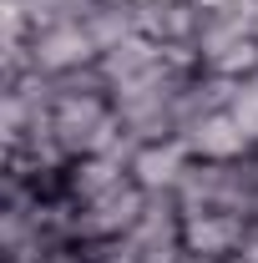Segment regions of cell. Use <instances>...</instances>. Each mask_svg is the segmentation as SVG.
<instances>
[{
    "mask_svg": "<svg viewBox=\"0 0 258 263\" xmlns=\"http://www.w3.org/2000/svg\"><path fill=\"white\" fill-rule=\"evenodd\" d=\"M106 117H112L106 91H56V101H51V132L66 147V157H86L97 147Z\"/></svg>",
    "mask_w": 258,
    "mask_h": 263,
    "instance_id": "cell-1",
    "label": "cell"
},
{
    "mask_svg": "<svg viewBox=\"0 0 258 263\" xmlns=\"http://www.w3.org/2000/svg\"><path fill=\"white\" fill-rule=\"evenodd\" d=\"M97 61L101 46L91 41L86 21H61V26H46L31 35V71H41V76H66V71H81Z\"/></svg>",
    "mask_w": 258,
    "mask_h": 263,
    "instance_id": "cell-2",
    "label": "cell"
},
{
    "mask_svg": "<svg viewBox=\"0 0 258 263\" xmlns=\"http://www.w3.org/2000/svg\"><path fill=\"white\" fill-rule=\"evenodd\" d=\"M243 238H248V218L233 213V208H208V213H188L182 218V248L193 258L223 263L233 253H243Z\"/></svg>",
    "mask_w": 258,
    "mask_h": 263,
    "instance_id": "cell-3",
    "label": "cell"
},
{
    "mask_svg": "<svg viewBox=\"0 0 258 263\" xmlns=\"http://www.w3.org/2000/svg\"><path fill=\"white\" fill-rule=\"evenodd\" d=\"M193 147H188V137H162V142H137V152H132V182L137 187H147V193H177V182H182V172L193 167Z\"/></svg>",
    "mask_w": 258,
    "mask_h": 263,
    "instance_id": "cell-4",
    "label": "cell"
},
{
    "mask_svg": "<svg viewBox=\"0 0 258 263\" xmlns=\"http://www.w3.org/2000/svg\"><path fill=\"white\" fill-rule=\"evenodd\" d=\"M208 5L202 0H142L137 5V31L152 35L157 46H197Z\"/></svg>",
    "mask_w": 258,
    "mask_h": 263,
    "instance_id": "cell-5",
    "label": "cell"
},
{
    "mask_svg": "<svg viewBox=\"0 0 258 263\" xmlns=\"http://www.w3.org/2000/svg\"><path fill=\"white\" fill-rule=\"evenodd\" d=\"M188 147H193L197 162H243V157L258 152V142L248 137V127L233 111H213L197 127H188Z\"/></svg>",
    "mask_w": 258,
    "mask_h": 263,
    "instance_id": "cell-6",
    "label": "cell"
},
{
    "mask_svg": "<svg viewBox=\"0 0 258 263\" xmlns=\"http://www.w3.org/2000/svg\"><path fill=\"white\" fill-rule=\"evenodd\" d=\"M142 208H147V187H137V182H122L117 193L86 202V208H81V243L132 233V228H137V218H142Z\"/></svg>",
    "mask_w": 258,
    "mask_h": 263,
    "instance_id": "cell-7",
    "label": "cell"
},
{
    "mask_svg": "<svg viewBox=\"0 0 258 263\" xmlns=\"http://www.w3.org/2000/svg\"><path fill=\"white\" fill-rule=\"evenodd\" d=\"M122 182H132V172H127L122 157L86 152V157H71V167H66V177H61V193H71L81 208H86V202H97V197L117 193Z\"/></svg>",
    "mask_w": 258,
    "mask_h": 263,
    "instance_id": "cell-8",
    "label": "cell"
},
{
    "mask_svg": "<svg viewBox=\"0 0 258 263\" xmlns=\"http://www.w3.org/2000/svg\"><path fill=\"white\" fill-rule=\"evenodd\" d=\"M101 76H106V86L117 91V86H127V81H137V76H147L152 66H162V46L152 41V35H127L122 46H112L106 56H101Z\"/></svg>",
    "mask_w": 258,
    "mask_h": 263,
    "instance_id": "cell-9",
    "label": "cell"
},
{
    "mask_svg": "<svg viewBox=\"0 0 258 263\" xmlns=\"http://www.w3.org/2000/svg\"><path fill=\"white\" fill-rule=\"evenodd\" d=\"M81 21H86L91 41H97L101 56H106L112 46H122L127 35H137V5L132 0H86Z\"/></svg>",
    "mask_w": 258,
    "mask_h": 263,
    "instance_id": "cell-10",
    "label": "cell"
},
{
    "mask_svg": "<svg viewBox=\"0 0 258 263\" xmlns=\"http://www.w3.org/2000/svg\"><path fill=\"white\" fill-rule=\"evenodd\" d=\"M86 253H91V263H147V253H142V243H137V233H117V238H97V243H86Z\"/></svg>",
    "mask_w": 258,
    "mask_h": 263,
    "instance_id": "cell-11",
    "label": "cell"
},
{
    "mask_svg": "<svg viewBox=\"0 0 258 263\" xmlns=\"http://www.w3.org/2000/svg\"><path fill=\"white\" fill-rule=\"evenodd\" d=\"M243 127H248V137L258 142V76H248V81H238L233 86V106H228Z\"/></svg>",
    "mask_w": 258,
    "mask_h": 263,
    "instance_id": "cell-12",
    "label": "cell"
},
{
    "mask_svg": "<svg viewBox=\"0 0 258 263\" xmlns=\"http://www.w3.org/2000/svg\"><path fill=\"white\" fill-rule=\"evenodd\" d=\"M41 263H91V253H86V243H46Z\"/></svg>",
    "mask_w": 258,
    "mask_h": 263,
    "instance_id": "cell-13",
    "label": "cell"
},
{
    "mask_svg": "<svg viewBox=\"0 0 258 263\" xmlns=\"http://www.w3.org/2000/svg\"><path fill=\"white\" fill-rule=\"evenodd\" d=\"M243 258L258 263V223H248V238H243Z\"/></svg>",
    "mask_w": 258,
    "mask_h": 263,
    "instance_id": "cell-14",
    "label": "cell"
},
{
    "mask_svg": "<svg viewBox=\"0 0 258 263\" xmlns=\"http://www.w3.org/2000/svg\"><path fill=\"white\" fill-rule=\"evenodd\" d=\"M223 263H253V258H243V253H233V258H223Z\"/></svg>",
    "mask_w": 258,
    "mask_h": 263,
    "instance_id": "cell-15",
    "label": "cell"
},
{
    "mask_svg": "<svg viewBox=\"0 0 258 263\" xmlns=\"http://www.w3.org/2000/svg\"><path fill=\"white\" fill-rule=\"evenodd\" d=\"M253 41H258V21H253Z\"/></svg>",
    "mask_w": 258,
    "mask_h": 263,
    "instance_id": "cell-16",
    "label": "cell"
},
{
    "mask_svg": "<svg viewBox=\"0 0 258 263\" xmlns=\"http://www.w3.org/2000/svg\"><path fill=\"white\" fill-rule=\"evenodd\" d=\"M253 5H258V0H253Z\"/></svg>",
    "mask_w": 258,
    "mask_h": 263,
    "instance_id": "cell-17",
    "label": "cell"
}]
</instances>
